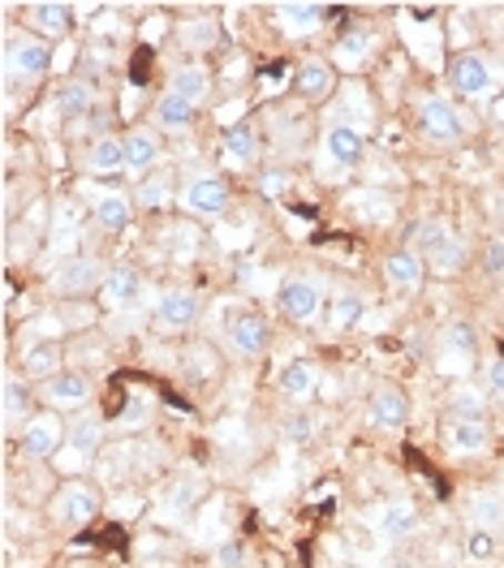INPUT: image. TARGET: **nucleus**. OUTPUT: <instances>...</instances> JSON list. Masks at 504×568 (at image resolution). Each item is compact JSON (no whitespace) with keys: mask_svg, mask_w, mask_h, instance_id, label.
<instances>
[{"mask_svg":"<svg viewBox=\"0 0 504 568\" xmlns=\"http://www.w3.org/2000/svg\"><path fill=\"white\" fill-rule=\"evenodd\" d=\"M220 354L208 345V341H194L190 349H185V362H181V375L190 379V384H212V379H220Z\"/></svg>","mask_w":504,"mask_h":568,"instance_id":"obj_33","label":"nucleus"},{"mask_svg":"<svg viewBox=\"0 0 504 568\" xmlns=\"http://www.w3.org/2000/svg\"><path fill=\"white\" fill-rule=\"evenodd\" d=\"M104 439H109V426H104V418L95 414V409H87V414H78V418H70V444L78 457H91V453H100L104 448Z\"/></svg>","mask_w":504,"mask_h":568,"instance_id":"obj_31","label":"nucleus"},{"mask_svg":"<svg viewBox=\"0 0 504 568\" xmlns=\"http://www.w3.org/2000/svg\"><path fill=\"white\" fill-rule=\"evenodd\" d=\"M220 160L229 169H254V160H259V134H254L251 125H229L220 134Z\"/></svg>","mask_w":504,"mask_h":568,"instance_id":"obj_26","label":"nucleus"},{"mask_svg":"<svg viewBox=\"0 0 504 568\" xmlns=\"http://www.w3.org/2000/svg\"><path fill=\"white\" fill-rule=\"evenodd\" d=\"M444 444L457 457H478V453L492 448V426L466 423V418H444Z\"/></svg>","mask_w":504,"mask_h":568,"instance_id":"obj_23","label":"nucleus"},{"mask_svg":"<svg viewBox=\"0 0 504 568\" xmlns=\"http://www.w3.org/2000/svg\"><path fill=\"white\" fill-rule=\"evenodd\" d=\"M371 48H375V36H371L366 27H350L345 36L336 39V61H341V70H359L362 61L371 57Z\"/></svg>","mask_w":504,"mask_h":568,"instance_id":"obj_38","label":"nucleus"},{"mask_svg":"<svg viewBox=\"0 0 504 568\" xmlns=\"http://www.w3.org/2000/svg\"><path fill=\"white\" fill-rule=\"evenodd\" d=\"M160 155H164L160 130H151V125L125 130V173H134V178L155 173V169H160Z\"/></svg>","mask_w":504,"mask_h":568,"instance_id":"obj_18","label":"nucleus"},{"mask_svg":"<svg viewBox=\"0 0 504 568\" xmlns=\"http://www.w3.org/2000/svg\"><path fill=\"white\" fill-rule=\"evenodd\" d=\"M448 87H453L457 100H487L492 87H496V73L487 65V57L462 52V57H453V65H448Z\"/></svg>","mask_w":504,"mask_h":568,"instance_id":"obj_13","label":"nucleus"},{"mask_svg":"<svg viewBox=\"0 0 504 568\" xmlns=\"http://www.w3.org/2000/svg\"><path fill=\"white\" fill-rule=\"evenodd\" d=\"M203 496H208V478H203V474H178V478L164 487V499H169L173 513H190Z\"/></svg>","mask_w":504,"mask_h":568,"instance_id":"obj_37","label":"nucleus"},{"mask_svg":"<svg viewBox=\"0 0 504 568\" xmlns=\"http://www.w3.org/2000/svg\"><path fill=\"white\" fill-rule=\"evenodd\" d=\"M39 405L61 414V418H78L95 405V379L78 366H65L61 375H52L48 384H39Z\"/></svg>","mask_w":504,"mask_h":568,"instance_id":"obj_3","label":"nucleus"},{"mask_svg":"<svg viewBox=\"0 0 504 568\" xmlns=\"http://www.w3.org/2000/svg\"><path fill=\"white\" fill-rule=\"evenodd\" d=\"M4 65H9V78L39 82L43 73L52 70V43L36 36V31H9V39H4Z\"/></svg>","mask_w":504,"mask_h":568,"instance_id":"obj_5","label":"nucleus"},{"mask_svg":"<svg viewBox=\"0 0 504 568\" xmlns=\"http://www.w3.org/2000/svg\"><path fill=\"white\" fill-rule=\"evenodd\" d=\"M212 82H216V78H212V70H208L203 61H190V65H178V70H173L169 91L181 95L185 104L199 108V104H208V100H212Z\"/></svg>","mask_w":504,"mask_h":568,"instance_id":"obj_24","label":"nucleus"},{"mask_svg":"<svg viewBox=\"0 0 504 568\" xmlns=\"http://www.w3.org/2000/svg\"><path fill=\"white\" fill-rule=\"evenodd\" d=\"M289 185H293V181H289L285 169H268V173L259 178V194H263V199H281Z\"/></svg>","mask_w":504,"mask_h":568,"instance_id":"obj_45","label":"nucleus"},{"mask_svg":"<svg viewBox=\"0 0 504 568\" xmlns=\"http://www.w3.org/2000/svg\"><path fill=\"white\" fill-rule=\"evenodd\" d=\"M366 414H371V423L384 426V430H401V426L410 423V396L396 384H375L371 396H366Z\"/></svg>","mask_w":504,"mask_h":568,"instance_id":"obj_17","label":"nucleus"},{"mask_svg":"<svg viewBox=\"0 0 504 568\" xmlns=\"http://www.w3.org/2000/svg\"><path fill=\"white\" fill-rule=\"evenodd\" d=\"M100 508H104V496L87 478H65L52 491V499H48V517H52L57 530H82V526H91L100 517Z\"/></svg>","mask_w":504,"mask_h":568,"instance_id":"obj_2","label":"nucleus"},{"mask_svg":"<svg viewBox=\"0 0 504 568\" xmlns=\"http://www.w3.org/2000/svg\"><path fill=\"white\" fill-rule=\"evenodd\" d=\"M276 302H281V311H285L293 323H315L320 320V311H324V288L315 276H306V272H289L281 288H276Z\"/></svg>","mask_w":504,"mask_h":568,"instance_id":"obj_11","label":"nucleus"},{"mask_svg":"<svg viewBox=\"0 0 504 568\" xmlns=\"http://www.w3.org/2000/svg\"><path fill=\"white\" fill-rule=\"evenodd\" d=\"M216 565L220 568H246V565H251V547H246L242 538H229V542H220Z\"/></svg>","mask_w":504,"mask_h":568,"instance_id":"obj_42","label":"nucleus"},{"mask_svg":"<svg viewBox=\"0 0 504 568\" xmlns=\"http://www.w3.org/2000/svg\"><path fill=\"white\" fill-rule=\"evenodd\" d=\"M419 504L414 499H389L380 513H375V526L384 538H410V534L419 530Z\"/></svg>","mask_w":504,"mask_h":568,"instance_id":"obj_30","label":"nucleus"},{"mask_svg":"<svg viewBox=\"0 0 504 568\" xmlns=\"http://www.w3.org/2000/svg\"><path fill=\"white\" fill-rule=\"evenodd\" d=\"M104 263L95 258V254H73L65 258L57 272H52V281L48 288L57 293V297H65V302H82V297H91L95 288H104Z\"/></svg>","mask_w":504,"mask_h":568,"instance_id":"obj_6","label":"nucleus"},{"mask_svg":"<svg viewBox=\"0 0 504 568\" xmlns=\"http://www.w3.org/2000/svg\"><path fill=\"white\" fill-rule=\"evenodd\" d=\"M419 130L427 134L432 142H462L466 139V121L453 100L444 95H423L419 100Z\"/></svg>","mask_w":504,"mask_h":568,"instance_id":"obj_14","label":"nucleus"},{"mask_svg":"<svg viewBox=\"0 0 504 568\" xmlns=\"http://www.w3.org/2000/svg\"><path fill=\"white\" fill-rule=\"evenodd\" d=\"M483 272L504 276V237H487V246H483Z\"/></svg>","mask_w":504,"mask_h":568,"instance_id":"obj_46","label":"nucleus"},{"mask_svg":"<svg viewBox=\"0 0 504 568\" xmlns=\"http://www.w3.org/2000/svg\"><path fill=\"white\" fill-rule=\"evenodd\" d=\"M130 220H134V207H130L125 194H104V199H95V207H91V224L104 229V233H125Z\"/></svg>","mask_w":504,"mask_h":568,"instance_id":"obj_34","label":"nucleus"},{"mask_svg":"<svg viewBox=\"0 0 504 568\" xmlns=\"http://www.w3.org/2000/svg\"><path fill=\"white\" fill-rule=\"evenodd\" d=\"M224 345L238 357H263L272 345V323L263 320L254 306H238L224 315Z\"/></svg>","mask_w":504,"mask_h":568,"instance_id":"obj_7","label":"nucleus"},{"mask_svg":"<svg viewBox=\"0 0 504 568\" xmlns=\"http://www.w3.org/2000/svg\"><path fill=\"white\" fill-rule=\"evenodd\" d=\"M78 164L91 178H117V173H125V134H100V139H91Z\"/></svg>","mask_w":504,"mask_h":568,"instance_id":"obj_16","label":"nucleus"},{"mask_svg":"<svg viewBox=\"0 0 504 568\" xmlns=\"http://www.w3.org/2000/svg\"><path fill=\"white\" fill-rule=\"evenodd\" d=\"M100 297H104L109 311H130V306H139V297H143V272H139L134 263H117V267H109Z\"/></svg>","mask_w":504,"mask_h":568,"instance_id":"obj_20","label":"nucleus"},{"mask_svg":"<svg viewBox=\"0 0 504 568\" xmlns=\"http://www.w3.org/2000/svg\"><path fill=\"white\" fill-rule=\"evenodd\" d=\"M435 366L448 375H466L478 366V327L466 320L444 323L435 336Z\"/></svg>","mask_w":504,"mask_h":568,"instance_id":"obj_4","label":"nucleus"},{"mask_svg":"<svg viewBox=\"0 0 504 568\" xmlns=\"http://www.w3.org/2000/svg\"><path fill=\"white\" fill-rule=\"evenodd\" d=\"M487 409H492V396L487 388H474V384H457L448 392V418H466V423H487Z\"/></svg>","mask_w":504,"mask_h":568,"instance_id":"obj_32","label":"nucleus"},{"mask_svg":"<svg viewBox=\"0 0 504 568\" xmlns=\"http://www.w3.org/2000/svg\"><path fill=\"white\" fill-rule=\"evenodd\" d=\"M36 400L39 392H31V379L22 371H9L4 384H0V405H4V435L18 439L27 423L36 418Z\"/></svg>","mask_w":504,"mask_h":568,"instance_id":"obj_12","label":"nucleus"},{"mask_svg":"<svg viewBox=\"0 0 504 568\" xmlns=\"http://www.w3.org/2000/svg\"><path fill=\"white\" fill-rule=\"evenodd\" d=\"M492 551H496V534L474 530V526H470V534H466V556H470V560H487Z\"/></svg>","mask_w":504,"mask_h":568,"instance_id":"obj_44","label":"nucleus"},{"mask_svg":"<svg viewBox=\"0 0 504 568\" xmlns=\"http://www.w3.org/2000/svg\"><path fill=\"white\" fill-rule=\"evenodd\" d=\"M169 190H173V169H164V164H160V169L143 181L139 203H143V207H164V203H169Z\"/></svg>","mask_w":504,"mask_h":568,"instance_id":"obj_40","label":"nucleus"},{"mask_svg":"<svg viewBox=\"0 0 504 568\" xmlns=\"http://www.w3.org/2000/svg\"><path fill=\"white\" fill-rule=\"evenodd\" d=\"M487 396L504 409V357H496V362L487 366Z\"/></svg>","mask_w":504,"mask_h":568,"instance_id":"obj_47","label":"nucleus"},{"mask_svg":"<svg viewBox=\"0 0 504 568\" xmlns=\"http://www.w3.org/2000/svg\"><path fill=\"white\" fill-rule=\"evenodd\" d=\"M414 250L423 254L432 276H462L470 263V246L444 220H423L419 233H414Z\"/></svg>","mask_w":504,"mask_h":568,"instance_id":"obj_1","label":"nucleus"},{"mask_svg":"<svg viewBox=\"0 0 504 568\" xmlns=\"http://www.w3.org/2000/svg\"><path fill=\"white\" fill-rule=\"evenodd\" d=\"M293 91L306 104H324V100H332V91H336V70L327 61H320V57H311V61H302L298 73H293Z\"/></svg>","mask_w":504,"mask_h":568,"instance_id":"obj_22","label":"nucleus"},{"mask_svg":"<svg viewBox=\"0 0 504 568\" xmlns=\"http://www.w3.org/2000/svg\"><path fill=\"white\" fill-rule=\"evenodd\" d=\"M203 315V302L190 293V288H164L155 311H151V327L155 336H185Z\"/></svg>","mask_w":504,"mask_h":568,"instance_id":"obj_10","label":"nucleus"},{"mask_svg":"<svg viewBox=\"0 0 504 568\" xmlns=\"http://www.w3.org/2000/svg\"><path fill=\"white\" fill-rule=\"evenodd\" d=\"M362 315H366V306H362L359 293H336L327 323H332L336 332H350V327H359V323H362Z\"/></svg>","mask_w":504,"mask_h":568,"instance_id":"obj_39","label":"nucleus"},{"mask_svg":"<svg viewBox=\"0 0 504 568\" xmlns=\"http://www.w3.org/2000/svg\"><path fill=\"white\" fill-rule=\"evenodd\" d=\"M65 439H70V423L61 414H52V409H39L36 418L27 423V430L18 435V453L27 462H48V457L61 453Z\"/></svg>","mask_w":504,"mask_h":568,"instance_id":"obj_9","label":"nucleus"},{"mask_svg":"<svg viewBox=\"0 0 504 568\" xmlns=\"http://www.w3.org/2000/svg\"><path fill=\"white\" fill-rule=\"evenodd\" d=\"M178 199H181V207H185L190 215H199V220H212V215L229 212V185H224V178L208 173V169L185 173V178H181Z\"/></svg>","mask_w":504,"mask_h":568,"instance_id":"obj_8","label":"nucleus"},{"mask_svg":"<svg viewBox=\"0 0 504 568\" xmlns=\"http://www.w3.org/2000/svg\"><path fill=\"white\" fill-rule=\"evenodd\" d=\"M18 371H22L31 384H48L52 375H61V371H65V349H61V341H36V345H27L22 357H18Z\"/></svg>","mask_w":504,"mask_h":568,"instance_id":"obj_21","label":"nucleus"},{"mask_svg":"<svg viewBox=\"0 0 504 568\" xmlns=\"http://www.w3.org/2000/svg\"><path fill=\"white\" fill-rule=\"evenodd\" d=\"M73 27V9L70 4H61V0H36V4H27V31H36V36H70Z\"/></svg>","mask_w":504,"mask_h":568,"instance_id":"obj_25","label":"nucleus"},{"mask_svg":"<svg viewBox=\"0 0 504 568\" xmlns=\"http://www.w3.org/2000/svg\"><path fill=\"white\" fill-rule=\"evenodd\" d=\"M151 121H155V130H164V134H185L190 125H194V104H185L181 95H173L169 87L155 95V104H151Z\"/></svg>","mask_w":504,"mask_h":568,"instance_id":"obj_27","label":"nucleus"},{"mask_svg":"<svg viewBox=\"0 0 504 568\" xmlns=\"http://www.w3.org/2000/svg\"><path fill=\"white\" fill-rule=\"evenodd\" d=\"M147 414H151V400H147V392H134V400L121 409V418H117V430H130V426H143Z\"/></svg>","mask_w":504,"mask_h":568,"instance_id":"obj_43","label":"nucleus"},{"mask_svg":"<svg viewBox=\"0 0 504 568\" xmlns=\"http://www.w3.org/2000/svg\"><path fill=\"white\" fill-rule=\"evenodd\" d=\"M324 155L336 169H354L362 155H366V139H362L354 125H332L324 134Z\"/></svg>","mask_w":504,"mask_h":568,"instance_id":"obj_28","label":"nucleus"},{"mask_svg":"<svg viewBox=\"0 0 504 568\" xmlns=\"http://www.w3.org/2000/svg\"><path fill=\"white\" fill-rule=\"evenodd\" d=\"M384 276H389V284H393L396 293H423V284H427V263H423V254L414 246H405V250H393L389 258H384Z\"/></svg>","mask_w":504,"mask_h":568,"instance_id":"obj_19","label":"nucleus"},{"mask_svg":"<svg viewBox=\"0 0 504 568\" xmlns=\"http://www.w3.org/2000/svg\"><path fill=\"white\" fill-rule=\"evenodd\" d=\"M315 439V423H311V414L306 409H293L285 418V444H293V448H306Z\"/></svg>","mask_w":504,"mask_h":568,"instance_id":"obj_41","label":"nucleus"},{"mask_svg":"<svg viewBox=\"0 0 504 568\" xmlns=\"http://www.w3.org/2000/svg\"><path fill=\"white\" fill-rule=\"evenodd\" d=\"M91 108H95V87L91 82H82V78H70V82H61L57 87V112H61V121H87L91 116Z\"/></svg>","mask_w":504,"mask_h":568,"instance_id":"obj_29","label":"nucleus"},{"mask_svg":"<svg viewBox=\"0 0 504 568\" xmlns=\"http://www.w3.org/2000/svg\"><path fill=\"white\" fill-rule=\"evenodd\" d=\"M276 388H281V396H285L289 405L306 409L311 396L320 392V366L311 357H289L285 366H281V375H276Z\"/></svg>","mask_w":504,"mask_h":568,"instance_id":"obj_15","label":"nucleus"},{"mask_svg":"<svg viewBox=\"0 0 504 568\" xmlns=\"http://www.w3.org/2000/svg\"><path fill=\"white\" fill-rule=\"evenodd\" d=\"M276 18L289 36H311L327 22L324 4H276Z\"/></svg>","mask_w":504,"mask_h":568,"instance_id":"obj_35","label":"nucleus"},{"mask_svg":"<svg viewBox=\"0 0 504 568\" xmlns=\"http://www.w3.org/2000/svg\"><path fill=\"white\" fill-rule=\"evenodd\" d=\"M470 526L474 530H504V496L501 491H474L470 496Z\"/></svg>","mask_w":504,"mask_h":568,"instance_id":"obj_36","label":"nucleus"}]
</instances>
